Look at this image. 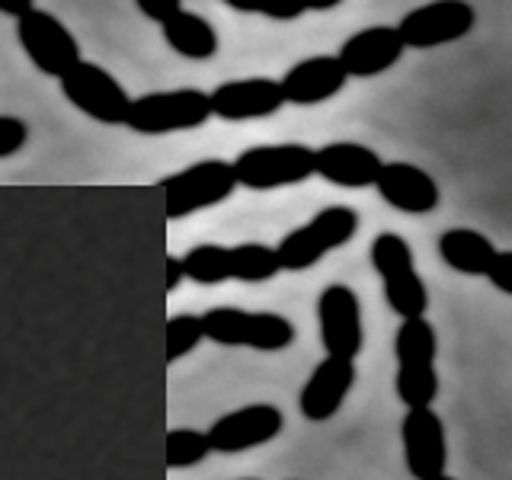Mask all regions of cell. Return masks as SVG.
<instances>
[{"instance_id": "1", "label": "cell", "mask_w": 512, "mask_h": 480, "mask_svg": "<svg viewBox=\"0 0 512 480\" xmlns=\"http://www.w3.org/2000/svg\"><path fill=\"white\" fill-rule=\"evenodd\" d=\"M436 330L429 320L410 317L400 324L394 336V356H397V378L394 388L404 400L407 410L432 407L439 397V372H436Z\"/></svg>"}, {"instance_id": "2", "label": "cell", "mask_w": 512, "mask_h": 480, "mask_svg": "<svg viewBox=\"0 0 512 480\" xmlns=\"http://www.w3.org/2000/svg\"><path fill=\"white\" fill-rule=\"evenodd\" d=\"M359 231V215L356 208L349 205H327L320 212L304 221L301 228L288 231L279 247H276V260L279 269L285 272H304L317 266L330 250L346 247L352 237Z\"/></svg>"}, {"instance_id": "3", "label": "cell", "mask_w": 512, "mask_h": 480, "mask_svg": "<svg viewBox=\"0 0 512 480\" xmlns=\"http://www.w3.org/2000/svg\"><path fill=\"white\" fill-rule=\"evenodd\" d=\"M202 333L218 346H247L263 352H279L295 343V324L276 311L208 308L202 314Z\"/></svg>"}, {"instance_id": "4", "label": "cell", "mask_w": 512, "mask_h": 480, "mask_svg": "<svg viewBox=\"0 0 512 480\" xmlns=\"http://www.w3.org/2000/svg\"><path fill=\"white\" fill-rule=\"evenodd\" d=\"M372 266L378 269V276L384 282V301H388V308L400 320L426 314L429 292L413 266V250L404 237L394 231H381L372 240Z\"/></svg>"}, {"instance_id": "5", "label": "cell", "mask_w": 512, "mask_h": 480, "mask_svg": "<svg viewBox=\"0 0 512 480\" xmlns=\"http://www.w3.org/2000/svg\"><path fill=\"white\" fill-rule=\"evenodd\" d=\"M212 119V106H208V93L196 87L183 90H157L144 93L128 106L125 125L135 135H173V132H189Z\"/></svg>"}, {"instance_id": "6", "label": "cell", "mask_w": 512, "mask_h": 480, "mask_svg": "<svg viewBox=\"0 0 512 480\" xmlns=\"http://www.w3.org/2000/svg\"><path fill=\"white\" fill-rule=\"evenodd\" d=\"M231 170H234L237 186L253 189V192L298 186L314 176V148L298 141L256 144V148H247L234 160Z\"/></svg>"}, {"instance_id": "7", "label": "cell", "mask_w": 512, "mask_h": 480, "mask_svg": "<svg viewBox=\"0 0 512 480\" xmlns=\"http://www.w3.org/2000/svg\"><path fill=\"white\" fill-rule=\"evenodd\" d=\"M160 189H164V199H167V218L180 221V218L202 212V208H212L224 199H231L237 180H234L231 160L208 157L180 173L164 176Z\"/></svg>"}, {"instance_id": "8", "label": "cell", "mask_w": 512, "mask_h": 480, "mask_svg": "<svg viewBox=\"0 0 512 480\" xmlns=\"http://www.w3.org/2000/svg\"><path fill=\"white\" fill-rule=\"evenodd\" d=\"M61 93L74 109L103 125H125L128 106H132V96L125 93L119 80L100 64L84 58L61 77Z\"/></svg>"}, {"instance_id": "9", "label": "cell", "mask_w": 512, "mask_h": 480, "mask_svg": "<svg viewBox=\"0 0 512 480\" xmlns=\"http://www.w3.org/2000/svg\"><path fill=\"white\" fill-rule=\"evenodd\" d=\"M16 39H20L26 58L36 64L45 77H64L80 61V45L74 32L64 26L55 13L32 7L16 20Z\"/></svg>"}, {"instance_id": "10", "label": "cell", "mask_w": 512, "mask_h": 480, "mask_svg": "<svg viewBox=\"0 0 512 480\" xmlns=\"http://www.w3.org/2000/svg\"><path fill=\"white\" fill-rule=\"evenodd\" d=\"M477 23V13L468 0H432L404 13L394 29L404 48H436L464 39Z\"/></svg>"}, {"instance_id": "11", "label": "cell", "mask_w": 512, "mask_h": 480, "mask_svg": "<svg viewBox=\"0 0 512 480\" xmlns=\"http://www.w3.org/2000/svg\"><path fill=\"white\" fill-rule=\"evenodd\" d=\"M317 324H320V343L327 356L352 359L362 352L365 330H362V304L359 295L349 285L333 282L317 298Z\"/></svg>"}, {"instance_id": "12", "label": "cell", "mask_w": 512, "mask_h": 480, "mask_svg": "<svg viewBox=\"0 0 512 480\" xmlns=\"http://www.w3.org/2000/svg\"><path fill=\"white\" fill-rule=\"evenodd\" d=\"M285 426V413L276 404H247L240 410H231L218 416V420L208 426V445L212 452L221 455H237V452H250V448H260L272 442Z\"/></svg>"}, {"instance_id": "13", "label": "cell", "mask_w": 512, "mask_h": 480, "mask_svg": "<svg viewBox=\"0 0 512 480\" xmlns=\"http://www.w3.org/2000/svg\"><path fill=\"white\" fill-rule=\"evenodd\" d=\"M400 439H404V461L413 480H436L445 474V426L436 410H407L404 423H400Z\"/></svg>"}, {"instance_id": "14", "label": "cell", "mask_w": 512, "mask_h": 480, "mask_svg": "<svg viewBox=\"0 0 512 480\" xmlns=\"http://www.w3.org/2000/svg\"><path fill=\"white\" fill-rule=\"evenodd\" d=\"M212 116L224 122H247V119H269L285 106L279 80L272 77H244L224 80L208 93Z\"/></svg>"}, {"instance_id": "15", "label": "cell", "mask_w": 512, "mask_h": 480, "mask_svg": "<svg viewBox=\"0 0 512 480\" xmlns=\"http://www.w3.org/2000/svg\"><path fill=\"white\" fill-rule=\"evenodd\" d=\"M352 384H356V362L327 356L324 362L314 365L311 378L304 381L298 407L308 423H327L340 413L343 400L349 397Z\"/></svg>"}, {"instance_id": "16", "label": "cell", "mask_w": 512, "mask_h": 480, "mask_svg": "<svg viewBox=\"0 0 512 480\" xmlns=\"http://www.w3.org/2000/svg\"><path fill=\"white\" fill-rule=\"evenodd\" d=\"M375 189L384 202L404 215H429V212H436L442 202L439 183L432 180L423 167H413L407 160L381 164Z\"/></svg>"}, {"instance_id": "17", "label": "cell", "mask_w": 512, "mask_h": 480, "mask_svg": "<svg viewBox=\"0 0 512 480\" xmlns=\"http://www.w3.org/2000/svg\"><path fill=\"white\" fill-rule=\"evenodd\" d=\"M346 80L349 77L343 74L336 55H311L285 71V77L279 80V90L282 100L292 106H317L333 100L346 87Z\"/></svg>"}, {"instance_id": "18", "label": "cell", "mask_w": 512, "mask_h": 480, "mask_svg": "<svg viewBox=\"0 0 512 480\" xmlns=\"http://www.w3.org/2000/svg\"><path fill=\"white\" fill-rule=\"evenodd\" d=\"M407 48L394 26H368L349 36L340 48V68L346 77H378L400 61Z\"/></svg>"}, {"instance_id": "19", "label": "cell", "mask_w": 512, "mask_h": 480, "mask_svg": "<svg viewBox=\"0 0 512 480\" xmlns=\"http://www.w3.org/2000/svg\"><path fill=\"white\" fill-rule=\"evenodd\" d=\"M384 160L359 141H330L314 151V173L343 189L375 186Z\"/></svg>"}, {"instance_id": "20", "label": "cell", "mask_w": 512, "mask_h": 480, "mask_svg": "<svg viewBox=\"0 0 512 480\" xmlns=\"http://www.w3.org/2000/svg\"><path fill=\"white\" fill-rule=\"evenodd\" d=\"M439 256L448 269L461 272V276H487V266L496 256V247L487 234L474 228H452L439 237Z\"/></svg>"}, {"instance_id": "21", "label": "cell", "mask_w": 512, "mask_h": 480, "mask_svg": "<svg viewBox=\"0 0 512 480\" xmlns=\"http://www.w3.org/2000/svg\"><path fill=\"white\" fill-rule=\"evenodd\" d=\"M164 29V39L173 48L176 55H183L189 61H208L218 52V32L215 26L205 20V16L192 13V10H180L173 13L167 23H160Z\"/></svg>"}, {"instance_id": "22", "label": "cell", "mask_w": 512, "mask_h": 480, "mask_svg": "<svg viewBox=\"0 0 512 480\" xmlns=\"http://www.w3.org/2000/svg\"><path fill=\"white\" fill-rule=\"evenodd\" d=\"M183 276L199 285H221L231 279V250L221 244H199L180 256Z\"/></svg>"}, {"instance_id": "23", "label": "cell", "mask_w": 512, "mask_h": 480, "mask_svg": "<svg viewBox=\"0 0 512 480\" xmlns=\"http://www.w3.org/2000/svg\"><path fill=\"white\" fill-rule=\"evenodd\" d=\"M231 250V279L237 282H269L272 276H279V260L276 247L266 244H237Z\"/></svg>"}, {"instance_id": "24", "label": "cell", "mask_w": 512, "mask_h": 480, "mask_svg": "<svg viewBox=\"0 0 512 480\" xmlns=\"http://www.w3.org/2000/svg\"><path fill=\"white\" fill-rule=\"evenodd\" d=\"M212 445L202 429H170L167 432V468L170 471H183V468H196L199 461L208 458Z\"/></svg>"}, {"instance_id": "25", "label": "cell", "mask_w": 512, "mask_h": 480, "mask_svg": "<svg viewBox=\"0 0 512 480\" xmlns=\"http://www.w3.org/2000/svg\"><path fill=\"white\" fill-rule=\"evenodd\" d=\"M205 340L202 333V317L196 314H173L167 320V362H176L189 356L192 349Z\"/></svg>"}, {"instance_id": "26", "label": "cell", "mask_w": 512, "mask_h": 480, "mask_svg": "<svg viewBox=\"0 0 512 480\" xmlns=\"http://www.w3.org/2000/svg\"><path fill=\"white\" fill-rule=\"evenodd\" d=\"M231 10L240 13H260L269 20H298L304 10V0H224Z\"/></svg>"}, {"instance_id": "27", "label": "cell", "mask_w": 512, "mask_h": 480, "mask_svg": "<svg viewBox=\"0 0 512 480\" xmlns=\"http://www.w3.org/2000/svg\"><path fill=\"white\" fill-rule=\"evenodd\" d=\"M29 141V125L16 116H0V160L23 151Z\"/></svg>"}, {"instance_id": "28", "label": "cell", "mask_w": 512, "mask_h": 480, "mask_svg": "<svg viewBox=\"0 0 512 480\" xmlns=\"http://www.w3.org/2000/svg\"><path fill=\"white\" fill-rule=\"evenodd\" d=\"M487 279L496 292L512 295V253L509 250H496V256L487 266Z\"/></svg>"}, {"instance_id": "29", "label": "cell", "mask_w": 512, "mask_h": 480, "mask_svg": "<svg viewBox=\"0 0 512 480\" xmlns=\"http://www.w3.org/2000/svg\"><path fill=\"white\" fill-rule=\"evenodd\" d=\"M135 7L154 23H167L173 13L183 10V0H135Z\"/></svg>"}, {"instance_id": "30", "label": "cell", "mask_w": 512, "mask_h": 480, "mask_svg": "<svg viewBox=\"0 0 512 480\" xmlns=\"http://www.w3.org/2000/svg\"><path fill=\"white\" fill-rule=\"evenodd\" d=\"M186 276H183V263H180V256H167V282H164V288L167 292H176L180 288V282H183Z\"/></svg>"}, {"instance_id": "31", "label": "cell", "mask_w": 512, "mask_h": 480, "mask_svg": "<svg viewBox=\"0 0 512 480\" xmlns=\"http://www.w3.org/2000/svg\"><path fill=\"white\" fill-rule=\"evenodd\" d=\"M32 7H36V0H0V13L13 16V20H20V16L29 13Z\"/></svg>"}, {"instance_id": "32", "label": "cell", "mask_w": 512, "mask_h": 480, "mask_svg": "<svg viewBox=\"0 0 512 480\" xmlns=\"http://www.w3.org/2000/svg\"><path fill=\"white\" fill-rule=\"evenodd\" d=\"M343 0H304V10H317V13H324V10H333V7H340Z\"/></svg>"}, {"instance_id": "33", "label": "cell", "mask_w": 512, "mask_h": 480, "mask_svg": "<svg viewBox=\"0 0 512 480\" xmlns=\"http://www.w3.org/2000/svg\"><path fill=\"white\" fill-rule=\"evenodd\" d=\"M436 480H455V477H448V474H442V477H436Z\"/></svg>"}]
</instances>
